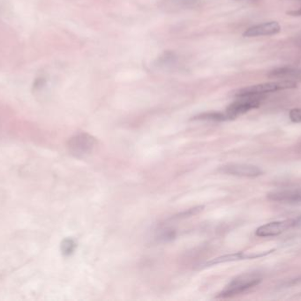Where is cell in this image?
Wrapping results in <instances>:
<instances>
[{
    "instance_id": "6da1fadb",
    "label": "cell",
    "mask_w": 301,
    "mask_h": 301,
    "mask_svg": "<svg viewBox=\"0 0 301 301\" xmlns=\"http://www.w3.org/2000/svg\"><path fill=\"white\" fill-rule=\"evenodd\" d=\"M262 282V277L255 273H248L237 276L232 280L225 288L217 295V297L226 298L242 293L250 288L258 285Z\"/></svg>"
},
{
    "instance_id": "7a4b0ae2",
    "label": "cell",
    "mask_w": 301,
    "mask_h": 301,
    "mask_svg": "<svg viewBox=\"0 0 301 301\" xmlns=\"http://www.w3.org/2000/svg\"><path fill=\"white\" fill-rule=\"evenodd\" d=\"M297 88V83L290 81H279L272 83H262L253 86L246 87L236 91L235 97H259L263 94L271 93L279 90H290Z\"/></svg>"
},
{
    "instance_id": "3957f363",
    "label": "cell",
    "mask_w": 301,
    "mask_h": 301,
    "mask_svg": "<svg viewBox=\"0 0 301 301\" xmlns=\"http://www.w3.org/2000/svg\"><path fill=\"white\" fill-rule=\"evenodd\" d=\"M96 145V138L88 133H77L71 137L67 142L69 152L77 158H83L90 155Z\"/></svg>"
},
{
    "instance_id": "277c9868",
    "label": "cell",
    "mask_w": 301,
    "mask_h": 301,
    "mask_svg": "<svg viewBox=\"0 0 301 301\" xmlns=\"http://www.w3.org/2000/svg\"><path fill=\"white\" fill-rule=\"evenodd\" d=\"M261 104L259 97H240L234 103L230 104L226 109L225 113L230 120H233L240 115L245 114L253 109L258 108Z\"/></svg>"
},
{
    "instance_id": "5b68a950",
    "label": "cell",
    "mask_w": 301,
    "mask_h": 301,
    "mask_svg": "<svg viewBox=\"0 0 301 301\" xmlns=\"http://www.w3.org/2000/svg\"><path fill=\"white\" fill-rule=\"evenodd\" d=\"M221 172L227 175L255 178L262 175V170L255 165L246 164H230L221 168Z\"/></svg>"
},
{
    "instance_id": "8992f818",
    "label": "cell",
    "mask_w": 301,
    "mask_h": 301,
    "mask_svg": "<svg viewBox=\"0 0 301 301\" xmlns=\"http://www.w3.org/2000/svg\"><path fill=\"white\" fill-rule=\"evenodd\" d=\"M292 225H293V219L269 222L264 225L260 226L258 229L256 230L255 234L258 237L277 236L291 228Z\"/></svg>"
},
{
    "instance_id": "52a82bcc",
    "label": "cell",
    "mask_w": 301,
    "mask_h": 301,
    "mask_svg": "<svg viewBox=\"0 0 301 301\" xmlns=\"http://www.w3.org/2000/svg\"><path fill=\"white\" fill-rule=\"evenodd\" d=\"M281 31V26L277 22H268L260 23L257 25L248 28L244 33L245 37H256V36H274Z\"/></svg>"
},
{
    "instance_id": "ba28073f",
    "label": "cell",
    "mask_w": 301,
    "mask_h": 301,
    "mask_svg": "<svg viewBox=\"0 0 301 301\" xmlns=\"http://www.w3.org/2000/svg\"><path fill=\"white\" fill-rule=\"evenodd\" d=\"M267 197L270 201H278L283 203H299L301 202V188L274 191L269 193Z\"/></svg>"
},
{
    "instance_id": "9c48e42d",
    "label": "cell",
    "mask_w": 301,
    "mask_h": 301,
    "mask_svg": "<svg viewBox=\"0 0 301 301\" xmlns=\"http://www.w3.org/2000/svg\"><path fill=\"white\" fill-rule=\"evenodd\" d=\"M274 249L271 251L263 252L261 254H245V253H236V254H232V255H226L217 257V258L213 259L210 262H207L206 266L216 265L220 263H224V262H235V261H240V260H248V259L259 258L265 255H269L272 253Z\"/></svg>"
},
{
    "instance_id": "30bf717a",
    "label": "cell",
    "mask_w": 301,
    "mask_h": 301,
    "mask_svg": "<svg viewBox=\"0 0 301 301\" xmlns=\"http://www.w3.org/2000/svg\"><path fill=\"white\" fill-rule=\"evenodd\" d=\"M269 78H276L282 81L301 82V68L292 66H283L274 69L269 73Z\"/></svg>"
},
{
    "instance_id": "8fae6325",
    "label": "cell",
    "mask_w": 301,
    "mask_h": 301,
    "mask_svg": "<svg viewBox=\"0 0 301 301\" xmlns=\"http://www.w3.org/2000/svg\"><path fill=\"white\" fill-rule=\"evenodd\" d=\"M194 120H205V121H227L230 120L228 116L225 112H219V111H210V112H204L201 114L197 115L193 118Z\"/></svg>"
},
{
    "instance_id": "7c38bea8",
    "label": "cell",
    "mask_w": 301,
    "mask_h": 301,
    "mask_svg": "<svg viewBox=\"0 0 301 301\" xmlns=\"http://www.w3.org/2000/svg\"><path fill=\"white\" fill-rule=\"evenodd\" d=\"M77 248L76 240L71 238H66L63 240L60 245V250H61L62 255L64 256H70L72 255Z\"/></svg>"
},
{
    "instance_id": "4fadbf2b",
    "label": "cell",
    "mask_w": 301,
    "mask_h": 301,
    "mask_svg": "<svg viewBox=\"0 0 301 301\" xmlns=\"http://www.w3.org/2000/svg\"><path fill=\"white\" fill-rule=\"evenodd\" d=\"M47 77L44 74H40V76H36L34 82H33L32 90L33 92H39L41 90H43L45 86L47 85Z\"/></svg>"
},
{
    "instance_id": "5bb4252c",
    "label": "cell",
    "mask_w": 301,
    "mask_h": 301,
    "mask_svg": "<svg viewBox=\"0 0 301 301\" xmlns=\"http://www.w3.org/2000/svg\"><path fill=\"white\" fill-rule=\"evenodd\" d=\"M289 117L292 122L301 123V108H295L290 110Z\"/></svg>"
},
{
    "instance_id": "9a60e30c",
    "label": "cell",
    "mask_w": 301,
    "mask_h": 301,
    "mask_svg": "<svg viewBox=\"0 0 301 301\" xmlns=\"http://www.w3.org/2000/svg\"><path fill=\"white\" fill-rule=\"evenodd\" d=\"M177 1L184 7H190L199 2V0H177Z\"/></svg>"
},
{
    "instance_id": "2e32d148",
    "label": "cell",
    "mask_w": 301,
    "mask_h": 301,
    "mask_svg": "<svg viewBox=\"0 0 301 301\" xmlns=\"http://www.w3.org/2000/svg\"><path fill=\"white\" fill-rule=\"evenodd\" d=\"M292 227H295L297 229H301V215L297 218L293 219V225H292Z\"/></svg>"
},
{
    "instance_id": "e0dca14e",
    "label": "cell",
    "mask_w": 301,
    "mask_h": 301,
    "mask_svg": "<svg viewBox=\"0 0 301 301\" xmlns=\"http://www.w3.org/2000/svg\"><path fill=\"white\" fill-rule=\"evenodd\" d=\"M288 15H293V16H299V15H301V8H299L297 11L295 10V11L288 12Z\"/></svg>"
},
{
    "instance_id": "ac0fdd59",
    "label": "cell",
    "mask_w": 301,
    "mask_h": 301,
    "mask_svg": "<svg viewBox=\"0 0 301 301\" xmlns=\"http://www.w3.org/2000/svg\"><path fill=\"white\" fill-rule=\"evenodd\" d=\"M2 11H3V8H2V6L0 5V14L2 13Z\"/></svg>"
}]
</instances>
